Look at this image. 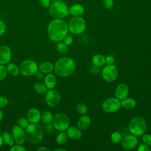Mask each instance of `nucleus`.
Returning a JSON list of instances; mask_svg holds the SVG:
<instances>
[{
  "instance_id": "1",
  "label": "nucleus",
  "mask_w": 151,
  "mask_h": 151,
  "mask_svg": "<svg viewBox=\"0 0 151 151\" xmlns=\"http://www.w3.org/2000/svg\"><path fill=\"white\" fill-rule=\"evenodd\" d=\"M68 24L62 19H55L51 21L47 27L49 38L54 42L61 41L67 34Z\"/></svg>"
},
{
  "instance_id": "2",
  "label": "nucleus",
  "mask_w": 151,
  "mask_h": 151,
  "mask_svg": "<svg viewBox=\"0 0 151 151\" xmlns=\"http://www.w3.org/2000/svg\"><path fill=\"white\" fill-rule=\"evenodd\" d=\"M76 69V63L73 59L68 57L59 58L54 65L55 74L60 77H67L71 75Z\"/></svg>"
},
{
  "instance_id": "3",
  "label": "nucleus",
  "mask_w": 151,
  "mask_h": 151,
  "mask_svg": "<svg viewBox=\"0 0 151 151\" xmlns=\"http://www.w3.org/2000/svg\"><path fill=\"white\" fill-rule=\"evenodd\" d=\"M26 139L31 144L40 143L44 136L43 129L37 123H31L25 129Z\"/></svg>"
},
{
  "instance_id": "4",
  "label": "nucleus",
  "mask_w": 151,
  "mask_h": 151,
  "mask_svg": "<svg viewBox=\"0 0 151 151\" xmlns=\"http://www.w3.org/2000/svg\"><path fill=\"white\" fill-rule=\"evenodd\" d=\"M147 124L144 117L136 116L131 119L129 124L128 129L131 134L136 136H141L146 132Z\"/></svg>"
},
{
  "instance_id": "5",
  "label": "nucleus",
  "mask_w": 151,
  "mask_h": 151,
  "mask_svg": "<svg viewBox=\"0 0 151 151\" xmlns=\"http://www.w3.org/2000/svg\"><path fill=\"white\" fill-rule=\"evenodd\" d=\"M49 12L55 19H62L70 14L67 5L61 1L53 2L50 5Z\"/></svg>"
},
{
  "instance_id": "6",
  "label": "nucleus",
  "mask_w": 151,
  "mask_h": 151,
  "mask_svg": "<svg viewBox=\"0 0 151 151\" xmlns=\"http://www.w3.org/2000/svg\"><path fill=\"white\" fill-rule=\"evenodd\" d=\"M69 31L74 34H81L86 28V21L80 17H74L71 18L68 24Z\"/></svg>"
},
{
  "instance_id": "7",
  "label": "nucleus",
  "mask_w": 151,
  "mask_h": 151,
  "mask_svg": "<svg viewBox=\"0 0 151 151\" xmlns=\"http://www.w3.org/2000/svg\"><path fill=\"white\" fill-rule=\"evenodd\" d=\"M54 128L60 131H65L70 126V119L64 113H58L53 116L52 120Z\"/></svg>"
},
{
  "instance_id": "8",
  "label": "nucleus",
  "mask_w": 151,
  "mask_h": 151,
  "mask_svg": "<svg viewBox=\"0 0 151 151\" xmlns=\"http://www.w3.org/2000/svg\"><path fill=\"white\" fill-rule=\"evenodd\" d=\"M20 73L25 77L34 75L38 70V66L37 63L32 60H26L22 61L19 65Z\"/></svg>"
},
{
  "instance_id": "9",
  "label": "nucleus",
  "mask_w": 151,
  "mask_h": 151,
  "mask_svg": "<svg viewBox=\"0 0 151 151\" xmlns=\"http://www.w3.org/2000/svg\"><path fill=\"white\" fill-rule=\"evenodd\" d=\"M103 80L107 83L114 81L119 76V70L114 65H106L101 70Z\"/></svg>"
},
{
  "instance_id": "10",
  "label": "nucleus",
  "mask_w": 151,
  "mask_h": 151,
  "mask_svg": "<svg viewBox=\"0 0 151 151\" xmlns=\"http://www.w3.org/2000/svg\"><path fill=\"white\" fill-rule=\"evenodd\" d=\"M121 107V102L116 97H109L102 103L101 107L107 113H113L118 111Z\"/></svg>"
},
{
  "instance_id": "11",
  "label": "nucleus",
  "mask_w": 151,
  "mask_h": 151,
  "mask_svg": "<svg viewBox=\"0 0 151 151\" xmlns=\"http://www.w3.org/2000/svg\"><path fill=\"white\" fill-rule=\"evenodd\" d=\"M45 101L47 105L51 107L57 106L61 101V95L58 91L50 89L45 93Z\"/></svg>"
},
{
  "instance_id": "12",
  "label": "nucleus",
  "mask_w": 151,
  "mask_h": 151,
  "mask_svg": "<svg viewBox=\"0 0 151 151\" xmlns=\"http://www.w3.org/2000/svg\"><path fill=\"white\" fill-rule=\"evenodd\" d=\"M12 135L15 143L18 145H23L27 140L24 129L18 125L14 126L12 130Z\"/></svg>"
},
{
  "instance_id": "13",
  "label": "nucleus",
  "mask_w": 151,
  "mask_h": 151,
  "mask_svg": "<svg viewBox=\"0 0 151 151\" xmlns=\"http://www.w3.org/2000/svg\"><path fill=\"white\" fill-rule=\"evenodd\" d=\"M138 144V139L134 134H128L122 140V145L126 150H132L134 149Z\"/></svg>"
},
{
  "instance_id": "14",
  "label": "nucleus",
  "mask_w": 151,
  "mask_h": 151,
  "mask_svg": "<svg viewBox=\"0 0 151 151\" xmlns=\"http://www.w3.org/2000/svg\"><path fill=\"white\" fill-rule=\"evenodd\" d=\"M12 54L9 47L7 45L0 47V64H8L11 60Z\"/></svg>"
},
{
  "instance_id": "15",
  "label": "nucleus",
  "mask_w": 151,
  "mask_h": 151,
  "mask_svg": "<svg viewBox=\"0 0 151 151\" xmlns=\"http://www.w3.org/2000/svg\"><path fill=\"white\" fill-rule=\"evenodd\" d=\"M129 93V88L128 86L125 83H121L118 85L114 91L115 96L120 100H122L127 97Z\"/></svg>"
},
{
  "instance_id": "16",
  "label": "nucleus",
  "mask_w": 151,
  "mask_h": 151,
  "mask_svg": "<svg viewBox=\"0 0 151 151\" xmlns=\"http://www.w3.org/2000/svg\"><path fill=\"white\" fill-rule=\"evenodd\" d=\"M27 119L31 123H37L41 119V113L36 108L30 109L27 113Z\"/></svg>"
},
{
  "instance_id": "17",
  "label": "nucleus",
  "mask_w": 151,
  "mask_h": 151,
  "mask_svg": "<svg viewBox=\"0 0 151 151\" xmlns=\"http://www.w3.org/2000/svg\"><path fill=\"white\" fill-rule=\"evenodd\" d=\"M66 133L69 138L74 140H79L82 136L81 129H80L77 126H69L67 129Z\"/></svg>"
},
{
  "instance_id": "18",
  "label": "nucleus",
  "mask_w": 151,
  "mask_h": 151,
  "mask_svg": "<svg viewBox=\"0 0 151 151\" xmlns=\"http://www.w3.org/2000/svg\"><path fill=\"white\" fill-rule=\"evenodd\" d=\"M91 122V120L89 116L86 114H83V116L78 119L77 126L81 130H86L90 126Z\"/></svg>"
},
{
  "instance_id": "19",
  "label": "nucleus",
  "mask_w": 151,
  "mask_h": 151,
  "mask_svg": "<svg viewBox=\"0 0 151 151\" xmlns=\"http://www.w3.org/2000/svg\"><path fill=\"white\" fill-rule=\"evenodd\" d=\"M44 84L47 89H52L55 87L57 84V78L54 74L52 73H48L44 78Z\"/></svg>"
},
{
  "instance_id": "20",
  "label": "nucleus",
  "mask_w": 151,
  "mask_h": 151,
  "mask_svg": "<svg viewBox=\"0 0 151 151\" xmlns=\"http://www.w3.org/2000/svg\"><path fill=\"white\" fill-rule=\"evenodd\" d=\"M84 7L80 4H74L69 8V12L74 17H80L84 14Z\"/></svg>"
},
{
  "instance_id": "21",
  "label": "nucleus",
  "mask_w": 151,
  "mask_h": 151,
  "mask_svg": "<svg viewBox=\"0 0 151 151\" xmlns=\"http://www.w3.org/2000/svg\"><path fill=\"white\" fill-rule=\"evenodd\" d=\"M38 68L43 73L48 74L54 71V65L50 61H44L39 65Z\"/></svg>"
},
{
  "instance_id": "22",
  "label": "nucleus",
  "mask_w": 151,
  "mask_h": 151,
  "mask_svg": "<svg viewBox=\"0 0 151 151\" xmlns=\"http://www.w3.org/2000/svg\"><path fill=\"white\" fill-rule=\"evenodd\" d=\"M136 105V100L133 98H127L122 100L121 102V106L123 107L124 109L127 110L132 109L134 107H135Z\"/></svg>"
},
{
  "instance_id": "23",
  "label": "nucleus",
  "mask_w": 151,
  "mask_h": 151,
  "mask_svg": "<svg viewBox=\"0 0 151 151\" xmlns=\"http://www.w3.org/2000/svg\"><path fill=\"white\" fill-rule=\"evenodd\" d=\"M91 62L96 67H102L106 64L105 57L101 54H96L93 57Z\"/></svg>"
},
{
  "instance_id": "24",
  "label": "nucleus",
  "mask_w": 151,
  "mask_h": 151,
  "mask_svg": "<svg viewBox=\"0 0 151 151\" xmlns=\"http://www.w3.org/2000/svg\"><path fill=\"white\" fill-rule=\"evenodd\" d=\"M1 136L3 140V143H4L5 145L9 146H12L14 145L15 142L13 136L9 132H5L2 133Z\"/></svg>"
},
{
  "instance_id": "25",
  "label": "nucleus",
  "mask_w": 151,
  "mask_h": 151,
  "mask_svg": "<svg viewBox=\"0 0 151 151\" xmlns=\"http://www.w3.org/2000/svg\"><path fill=\"white\" fill-rule=\"evenodd\" d=\"M6 69L8 73H9L12 76H18L20 73L19 68L14 63H8L6 65Z\"/></svg>"
},
{
  "instance_id": "26",
  "label": "nucleus",
  "mask_w": 151,
  "mask_h": 151,
  "mask_svg": "<svg viewBox=\"0 0 151 151\" xmlns=\"http://www.w3.org/2000/svg\"><path fill=\"white\" fill-rule=\"evenodd\" d=\"M53 116L49 111H44L41 113V120L44 124H48L52 122Z\"/></svg>"
},
{
  "instance_id": "27",
  "label": "nucleus",
  "mask_w": 151,
  "mask_h": 151,
  "mask_svg": "<svg viewBox=\"0 0 151 151\" xmlns=\"http://www.w3.org/2000/svg\"><path fill=\"white\" fill-rule=\"evenodd\" d=\"M68 137L67 133L65 132L64 131H62L57 136V137H56L57 143L60 145H64L67 142Z\"/></svg>"
},
{
  "instance_id": "28",
  "label": "nucleus",
  "mask_w": 151,
  "mask_h": 151,
  "mask_svg": "<svg viewBox=\"0 0 151 151\" xmlns=\"http://www.w3.org/2000/svg\"><path fill=\"white\" fill-rule=\"evenodd\" d=\"M35 91L40 94H44L47 91V88L42 83H37L34 86Z\"/></svg>"
},
{
  "instance_id": "29",
  "label": "nucleus",
  "mask_w": 151,
  "mask_h": 151,
  "mask_svg": "<svg viewBox=\"0 0 151 151\" xmlns=\"http://www.w3.org/2000/svg\"><path fill=\"white\" fill-rule=\"evenodd\" d=\"M110 138H111L112 142L114 143H116V144L120 143L123 139L122 134L120 132H117V131L113 132L111 133Z\"/></svg>"
},
{
  "instance_id": "30",
  "label": "nucleus",
  "mask_w": 151,
  "mask_h": 151,
  "mask_svg": "<svg viewBox=\"0 0 151 151\" xmlns=\"http://www.w3.org/2000/svg\"><path fill=\"white\" fill-rule=\"evenodd\" d=\"M57 50L61 54H66L68 52V48L67 45H65L63 42H58L57 44Z\"/></svg>"
},
{
  "instance_id": "31",
  "label": "nucleus",
  "mask_w": 151,
  "mask_h": 151,
  "mask_svg": "<svg viewBox=\"0 0 151 151\" xmlns=\"http://www.w3.org/2000/svg\"><path fill=\"white\" fill-rule=\"evenodd\" d=\"M77 111L81 114H86L88 111V108L86 104L83 102L78 103L76 106Z\"/></svg>"
},
{
  "instance_id": "32",
  "label": "nucleus",
  "mask_w": 151,
  "mask_h": 151,
  "mask_svg": "<svg viewBox=\"0 0 151 151\" xmlns=\"http://www.w3.org/2000/svg\"><path fill=\"white\" fill-rule=\"evenodd\" d=\"M29 121L27 119V117H21L17 120V124L19 126L23 129H26L27 127L29 125Z\"/></svg>"
},
{
  "instance_id": "33",
  "label": "nucleus",
  "mask_w": 151,
  "mask_h": 151,
  "mask_svg": "<svg viewBox=\"0 0 151 151\" xmlns=\"http://www.w3.org/2000/svg\"><path fill=\"white\" fill-rule=\"evenodd\" d=\"M8 74V71L6 69V67L4 65L0 64V81L4 80Z\"/></svg>"
},
{
  "instance_id": "34",
  "label": "nucleus",
  "mask_w": 151,
  "mask_h": 151,
  "mask_svg": "<svg viewBox=\"0 0 151 151\" xmlns=\"http://www.w3.org/2000/svg\"><path fill=\"white\" fill-rule=\"evenodd\" d=\"M142 141L148 146H151V134L144 133L142 135Z\"/></svg>"
},
{
  "instance_id": "35",
  "label": "nucleus",
  "mask_w": 151,
  "mask_h": 151,
  "mask_svg": "<svg viewBox=\"0 0 151 151\" xmlns=\"http://www.w3.org/2000/svg\"><path fill=\"white\" fill-rule=\"evenodd\" d=\"M63 42L65 45H67L68 46V45H71L73 44V38L72 36L67 34L64 37V38H63Z\"/></svg>"
},
{
  "instance_id": "36",
  "label": "nucleus",
  "mask_w": 151,
  "mask_h": 151,
  "mask_svg": "<svg viewBox=\"0 0 151 151\" xmlns=\"http://www.w3.org/2000/svg\"><path fill=\"white\" fill-rule=\"evenodd\" d=\"M11 151H26V149L22 146L21 145H13L11 146V148L10 149Z\"/></svg>"
},
{
  "instance_id": "37",
  "label": "nucleus",
  "mask_w": 151,
  "mask_h": 151,
  "mask_svg": "<svg viewBox=\"0 0 151 151\" xmlns=\"http://www.w3.org/2000/svg\"><path fill=\"white\" fill-rule=\"evenodd\" d=\"M8 103V99L5 96H0V109L4 108L7 106Z\"/></svg>"
},
{
  "instance_id": "38",
  "label": "nucleus",
  "mask_w": 151,
  "mask_h": 151,
  "mask_svg": "<svg viewBox=\"0 0 151 151\" xmlns=\"http://www.w3.org/2000/svg\"><path fill=\"white\" fill-rule=\"evenodd\" d=\"M103 5L105 8L106 9H111L113 8L114 5L113 0H104Z\"/></svg>"
},
{
  "instance_id": "39",
  "label": "nucleus",
  "mask_w": 151,
  "mask_h": 151,
  "mask_svg": "<svg viewBox=\"0 0 151 151\" xmlns=\"http://www.w3.org/2000/svg\"><path fill=\"white\" fill-rule=\"evenodd\" d=\"M44 130L45 132L48 133H52L54 132V129H55L54 126L52 124H51L50 123L48 124H45V125L44 126Z\"/></svg>"
},
{
  "instance_id": "40",
  "label": "nucleus",
  "mask_w": 151,
  "mask_h": 151,
  "mask_svg": "<svg viewBox=\"0 0 151 151\" xmlns=\"http://www.w3.org/2000/svg\"><path fill=\"white\" fill-rule=\"evenodd\" d=\"M115 59L112 55H107L105 57V63L107 65H113L114 63Z\"/></svg>"
},
{
  "instance_id": "41",
  "label": "nucleus",
  "mask_w": 151,
  "mask_h": 151,
  "mask_svg": "<svg viewBox=\"0 0 151 151\" xmlns=\"http://www.w3.org/2000/svg\"><path fill=\"white\" fill-rule=\"evenodd\" d=\"M137 149L138 151H149V150H150L149 146L144 143L139 145L137 146Z\"/></svg>"
},
{
  "instance_id": "42",
  "label": "nucleus",
  "mask_w": 151,
  "mask_h": 151,
  "mask_svg": "<svg viewBox=\"0 0 151 151\" xmlns=\"http://www.w3.org/2000/svg\"><path fill=\"white\" fill-rule=\"evenodd\" d=\"M6 31L5 24L1 20H0V37H1Z\"/></svg>"
},
{
  "instance_id": "43",
  "label": "nucleus",
  "mask_w": 151,
  "mask_h": 151,
  "mask_svg": "<svg viewBox=\"0 0 151 151\" xmlns=\"http://www.w3.org/2000/svg\"><path fill=\"white\" fill-rule=\"evenodd\" d=\"M40 4L44 8H47L50 5V0H40Z\"/></svg>"
},
{
  "instance_id": "44",
  "label": "nucleus",
  "mask_w": 151,
  "mask_h": 151,
  "mask_svg": "<svg viewBox=\"0 0 151 151\" xmlns=\"http://www.w3.org/2000/svg\"><path fill=\"white\" fill-rule=\"evenodd\" d=\"M35 77H36V78L38 79V80H41L44 77V75H43V73L41 72V71H37L36 73L34 74Z\"/></svg>"
},
{
  "instance_id": "45",
  "label": "nucleus",
  "mask_w": 151,
  "mask_h": 151,
  "mask_svg": "<svg viewBox=\"0 0 151 151\" xmlns=\"http://www.w3.org/2000/svg\"><path fill=\"white\" fill-rule=\"evenodd\" d=\"M99 67H96V66H95V65H93V66H91V67H90V71H91V73H95V74L99 73L100 72V69H99Z\"/></svg>"
},
{
  "instance_id": "46",
  "label": "nucleus",
  "mask_w": 151,
  "mask_h": 151,
  "mask_svg": "<svg viewBox=\"0 0 151 151\" xmlns=\"http://www.w3.org/2000/svg\"><path fill=\"white\" fill-rule=\"evenodd\" d=\"M38 151H50V149L45 146H41L37 149Z\"/></svg>"
},
{
  "instance_id": "47",
  "label": "nucleus",
  "mask_w": 151,
  "mask_h": 151,
  "mask_svg": "<svg viewBox=\"0 0 151 151\" xmlns=\"http://www.w3.org/2000/svg\"><path fill=\"white\" fill-rule=\"evenodd\" d=\"M54 151H66V149L63 148H56L54 149Z\"/></svg>"
},
{
  "instance_id": "48",
  "label": "nucleus",
  "mask_w": 151,
  "mask_h": 151,
  "mask_svg": "<svg viewBox=\"0 0 151 151\" xmlns=\"http://www.w3.org/2000/svg\"><path fill=\"white\" fill-rule=\"evenodd\" d=\"M3 118H4V114L1 111V110L0 109V121H1L3 119Z\"/></svg>"
},
{
  "instance_id": "49",
  "label": "nucleus",
  "mask_w": 151,
  "mask_h": 151,
  "mask_svg": "<svg viewBox=\"0 0 151 151\" xmlns=\"http://www.w3.org/2000/svg\"><path fill=\"white\" fill-rule=\"evenodd\" d=\"M2 144H3V140L2 139V136L0 135V148L2 147Z\"/></svg>"
},
{
  "instance_id": "50",
  "label": "nucleus",
  "mask_w": 151,
  "mask_h": 151,
  "mask_svg": "<svg viewBox=\"0 0 151 151\" xmlns=\"http://www.w3.org/2000/svg\"><path fill=\"white\" fill-rule=\"evenodd\" d=\"M51 1H52L53 2H55V1H60L61 0H51Z\"/></svg>"
},
{
  "instance_id": "51",
  "label": "nucleus",
  "mask_w": 151,
  "mask_h": 151,
  "mask_svg": "<svg viewBox=\"0 0 151 151\" xmlns=\"http://www.w3.org/2000/svg\"><path fill=\"white\" fill-rule=\"evenodd\" d=\"M1 126H0V131H1Z\"/></svg>"
},
{
  "instance_id": "52",
  "label": "nucleus",
  "mask_w": 151,
  "mask_h": 151,
  "mask_svg": "<svg viewBox=\"0 0 151 151\" xmlns=\"http://www.w3.org/2000/svg\"><path fill=\"white\" fill-rule=\"evenodd\" d=\"M150 150H151V149H150Z\"/></svg>"
}]
</instances>
